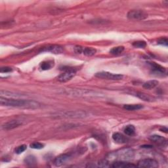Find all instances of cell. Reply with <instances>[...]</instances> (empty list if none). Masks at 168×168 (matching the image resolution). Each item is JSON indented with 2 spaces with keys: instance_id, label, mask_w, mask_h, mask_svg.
Returning <instances> with one entry per match:
<instances>
[{
  "instance_id": "obj_7",
  "label": "cell",
  "mask_w": 168,
  "mask_h": 168,
  "mask_svg": "<svg viewBox=\"0 0 168 168\" xmlns=\"http://www.w3.org/2000/svg\"><path fill=\"white\" fill-rule=\"evenodd\" d=\"M137 166L146 168H156L159 166L158 162L153 158H145L140 160L137 164Z\"/></svg>"
},
{
  "instance_id": "obj_27",
  "label": "cell",
  "mask_w": 168,
  "mask_h": 168,
  "mask_svg": "<svg viewBox=\"0 0 168 168\" xmlns=\"http://www.w3.org/2000/svg\"><path fill=\"white\" fill-rule=\"evenodd\" d=\"M158 43L160 45L167 47V38H161L158 40Z\"/></svg>"
},
{
  "instance_id": "obj_26",
  "label": "cell",
  "mask_w": 168,
  "mask_h": 168,
  "mask_svg": "<svg viewBox=\"0 0 168 168\" xmlns=\"http://www.w3.org/2000/svg\"><path fill=\"white\" fill-rule=\"evenodd\" d=\"M13 71V69L10 67H7V66H5V67H1V69H0V72L1 73H8V72H11Z\"/></svg>"
},
{
  "instance_id": "obj_21",
  "label": "cell",
  "mask_w": 168,
  "mask_h": 168,
  "mask_svg": "<svg viewBox=\"0 0 168 168\" xmlns=\"http://www.w3.org/2000/svg\"><path fill=\"white\" fill-rule=\"evenodd\" d=\"M82 53H83V55L91 56L97 53V50L93 48H84Z\"/></svg>"
},
{
  "instance_id": "obj_9",
  "label": "cell",
  "mask_w": 168,
  "mask_h": 168,
  "mask_svg": "<svg viewBox=\"0 0 168 168\" xmlns=\"http://www.w3.org/2000/svg\"><path fill=\"white\" fill-rule=\"evenodd\" d=\"M70 158H71V156L68 154H60V155L57 156L55 158L54 161V164L56 166H61L66 164L68 161H69Z\"/></svg>"
},
{
  "instance_id": "obj_19",
  "label": "cell",
  "mask_w": 168,
  "mask_h": 168,
  "mask_svg": "<svg viewBox=\"0 0 168 168\" xmlns=\"http://www.w3.org/2000/svg\"><path fill=\"white\" fill-rule=\"evenodd\" d=\"M124 133L128 136H132L135 133V127L133 125L127 126L124 129Z\"/></svg>"
},
{
  "instance_id": "obj_6",
  "label": "cell",
  "mask_w": 168,
  "mask_h": 168,
  "mask_svg": "<svg viewBox=\"0 0 168 168\" xmlns=\"http://www.w3.org/2000/svg\"><path fill=\"white\" fill-rule=\"evenodd\" d=\"M76 72L75 70H74L72 68L67 69L63 73H62L61 74H60L58 78H57V80H58L60 82L64 83V82H68L76 76Z\"/></svg>"
},
{
  "instance_id": "obj_23",
  "label": "cell",
  "mask_w": 168,
  "mask_h": 168,
  "mask_svg": "<svg viewBox=\"0 0 168 168\" xmlns=\"http://www.w3.org/2000/svg\"><path fill=\"white\" fill-rule=\"evenodd\" d=\"M133 46L136 48H144L146 46V43L144 41H137L133 43Z\"/></svg>"
},
{
  "instance_id": "obj_15",
  "label": "cell",
  "mask_w": 168,
  "mask_h": 168,
  "mask_svg": "<svg viewBox=\"0 0 168 168\" xmlns=\"http://www.w3.org/2000/svg\"><path fill=\"white\" fill-rule=\"evenodd\" d=\"M158 83H159L158 81H157V80H149V81L145 82L143 84V86L144 89H152L155 88L156 86H158Z\"/></svg>"
},
{
  "instance_id": "obj_5",
  "label": "cell",
  "mask_w": 168,
  "mask_h": 168,
  "mask_svg": "<svg viewBox=\"0 0 168 168\" xmlns=\"http://www.w3.org/2000/svg\"><path fill=\"white\" fill-rule=\"evenodd\" d=\"M127 18L133 21H142L148 17V14L142 10H131L127 15Z\"/></svg>"
},
{
  "instance_id": "obj_17",
  "label": "cell",
  "mask_w": 168,
  "mask_h": 168,
  "mask_svg": "<svg viewBox=\"0 0 168 168\" xmlns=\"http://www.w3.org/2000/svg\"><path fill=\"white\" fill-rule=\"evenodd\" d=\"M53 65H54V63H53V61H50V60L44 61L42 62L41 65H40V68L42 70H48L51 69L53 66Z\"/></svg>"
},
{
  "instance_id": "obj_29",
  "label": "cell",
  "mask_w": 168,
  "mask_h": 168,
  "mask_svg": "<svg viewBox=\"0 0 168 168\" xmlns=\"http://www.w3.org/2000/svg\"><path fill=\"white\" fill-rule=\"evenodd\" d=\"M160 131H162V132H164V133H167V127H164L163 128H161L160 129Z\"/></svg>"
},
{
  "instance_id": "obj_24",
  "label": "cell",
  "mask_w": 168,
  "mask_h": 168,
  "mask_svg": "<svg viewBox=\"0 0 168 168\" xmlns=\"http://www.w3.org/2000/svg\"><path fill=\"white\" fill-rule=\"evenodd\" d=\"M30 148L31 149H42L44 147V145L43 144L41 143H38V142H36V143H33L30 145Z\"/></svg>"
},
{
  "instance_id": "obj_14",
  "label": "cell",
  "mask_w": 168,
  "mask_h": 168,
  "mask_svg": "<svg viewBox=\"0 0 168 168\" xmlns=\"http://www.w3.org/2000/svg\"><path fill=\"white\" fill-rule=\"evenodd\" d=\"M149 139L151 141H152V142L158 143L160 144H163V145L167 143V140L166 138H164V137L162 136L158 135H151L149 137Z\"/></svg>"
},
{
  "instance_id": "obj_18",
  "label": "cell",
  "mask_w": 168,
  "mask_h": 168,
  "mask_svg": "<svg viewBox=\"0 0 168 168\" xmlns=\"http://www.w3.org/2000/svg\"><path fill=\"white\" fill-rule=\"evenodd\" d=\"M25 162L26 164H27L28 166H32L36 165L37 164V160L34 156L30 155L27 157H26V158L25 159Z\"/></svg>"
},
{
  "instance_id": "obj_1",
  "label": "cell",
  "mask_w": 168,
  "mask_h": 168,
  "mask_svg": "<svg viewBox=\"0 0 168 168\" xmlns=\"http://www.w3.org/2000/svg\"><path fill=\"white\" fill-rule=\"evenodd\" d=\"M0 104L2 106H7L16 108L26 109H38L41 107V104L33 100L16 99L13 98H7L1 97Z\"/></svg>"
},
{
  "instance_id": "obj_3",
  "label": "cell",
  "mask_w": 168,
  "mask_h": 168,
  "mask_svg": "<svg viewBox=\"0 0 168 168\" xmlns=\"http://www.w3.org/2000/svg\"><path fill=\"white\" fill-rule=\"evenodd\" d=\"M53 117L56 118H85L87 116V112L82 110H72V111H60L53 113Z\"/></svg>"
},
{
  "instance_id": "obj_10",
  "label": "cell",
  "mask_w": 168,
  "mask_h": 168,
  "mask_svg": "<svg viewBox=\"0 0 168 168\" xmlns=\"http://www.w3.org/2000/svg\"><path fill=\"white\" fill-rule=\"evenodd\" d=\"M22 124V122L19 120H11L3 124L2 128L5 130H11L21 126Z\"/></svg>"
},
{
  "instance_id": "obj_13",
  "label": "cell",
  "mask_w": 168,
  "mask_h": 168,
  "mask_svg": "<svg viewBox=\"0 0 168 168\" xmlns=\"http://www.w3.org/2000/svg\"><path fill=\"white\" fill-rule=\"evenodd\" d=\"M112 139L116 143L124 144L126 143L128 139L120 133H114L112 135Z\"/></svg>"
},
{
  "instance_id": "obj_20",
  "label": "cell",
  "mask_w": 168,
  "mask_h": 168,
  "mask_svg": "<svg viewBox=\"0 0 168 168\" xmlns=\"http://www.w3.org/2000/svg\"><path fill=\"white\" fill-rule=\"evenodd\" d=\"M124 49H125V48H124L123 46H117V47H115V48H113L110 51V54L114 55H118L121 54L122 53H123Z\"/></svg>"
},
{
  "instance_id": "obj_22",
  "label": "cell",
  "mask_w": 168,
  "mask_h": 168,
  "mask_svg": "<svg viewBox=\"0 0 168 168\" xmlns=\"http://www.w3.org/2000/svg\"><path fill=\"white\" fill-rule=\"evenodd\" d=\"M137 96L140 98V99H142L143 100H145V101H152L153 98L152 97L149 96V95H146V94L144 93H137Z\"/></svg>"
},
{
  "instance_id": "obj_25",
  "label": "cell",
  "mask_w": 168,
  "mask_h": 168,
  "mask_svg": "<svg viewBox=\"0 0 168 168\" xmlns=\"http://www.w3.org/2000/svg\"><path fill=\"white\" fill-rule=\"evenodd\" d=\"M26 149H27V146H26V144H22V145L18 146L15 149V153L17 154H21L23 152H25V151L26 150Z\"/></svg>"
},
{
  "instance_id": "obj_2",
  "label": "cell",
  "mask_w": 168,
  "mask_h": 168,
  "mask_svg": "<svg viewBox=\"0 0 168 168\" xmlns=\"http://www.w3.org/2000/svg\"><path fill=\"white\" fill-rule=\"evenodd\" d=\"M135 151L131 148H124L109 153L106 156V160L108 161H127L134 158Z\"/></svg>"
},
{
  "instance_id": "obj_16",
  "label": "cell",
  "mask_w": 168,
  "mask_h": 168,
  "mask_svg": "<svg viewBox=\"0 0 168 168\" xmlns=\"http://www.w3.org/2000/svg\"><path fill=\"white\" fill-rule=\"evenodd\" d=\"M143 106L139 104H135V105H125L123 106V109L128 110V111H134V110H138L142 109Z\"/></svg>"
},
{
  "instance_id": "obj_4",
  "label": "cell",
  "mask_w": 168,
  "mask_h": 168,
  "mask_svg": "<svg viewBox=\"0 0 168 168\" xmlns=\"http://www.w3.org/2000/svg\"><path fill=\"white\" fill-rule=\"evenodd\" d=\"M95 77L100 79L108 80H114V81H117L121 80L123 78V75L120 74H114L109 72H100L95 74Z\"/></svg>"
},
{
  "instance_id": "obj_11",
  "label": "cell",
  "mask_w": 168,
  "mask_h": 168,
  "mask_svg": "<svg viewBox=\"0 0 168 168\" xmlns=\"http://www.w3.org/2000/svg\"><path fill=\"white\" fill-rule=\"evenodd\" d=\"M150 65L152 66V72L154 74H156V76H164V74H166V70L165 68H164L162 66H160L155 62L150 63Z\"/></svg>"
},
{
  "instance_id": "obj_28",
  "label": "cell",
  "mask_w": 168,
  "mask_h": 168,
  "mask_svg": "<svg viewBox=\"0 0 168 168\" xmlns=\"http://www.w3.org/2000/svg\"><path fill=\"white\" fill-rule=\"evenodd\" d=\"M83 48H82V47H81V46H76L74 48V51L77 53H81L83 52Z\"/></svg>"
},
{
  "instance_id": "obj_12",
  "label": "cell",
  "mask_w": 168,
  "mask_h": 168,
  "mask_svg": "<svg viewBox=\"0 0 168 168\" xmlns=\"http://www.w3.org/2000/svg\"><path fill=\"white\" fill-rule=\"evenodd\" d=\"M137 165H134V164L124 162V161H116L112 163V164L110 167L114 168H129V167H136Z\"/></svg>"
},
{
  "instance_id": "obj_8",
  "label": "cell",
  "mask_w": 168,
  "mask_h": 168,
  "mask_svg": "<svg viewBox=\"0 0 168 168\" xmlns=\"http://www.w3.org/2000/svg\"><path fill=\"white\" fill-rule=\"evenodd\" d=\"M42 52H51L54 54H60L64 52L63 47L59 45H49L41 49Z\"/></svg>"
}]
</instances>
